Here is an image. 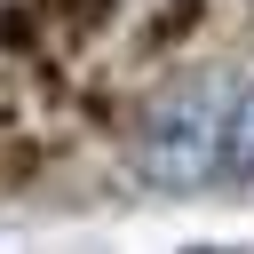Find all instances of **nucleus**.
I'll list each match as a JSON object with an SVG mask.
<instances>
[{
    "instance_id": "f03ea898",
    "label": "nucleus",
    "mask_w": 254,
    "mask_h": 254,
    "mask_svg": "<svg viewBox=\"0 0 254 254\" xmlns=\"http://www.w3.org/2000/svg\"><path fill=\"white\" fill-rule=\"evenodd\" d=\"M222 175L254 190V87H238V103L222 111Z\"/></svg>"
},
{
    "instance_id": "f257e3e1",
    "label": "nucleus",
    "mask_w": 254,
    "mask_h": 254,
    "mask_svg": "<svg viewBox=\"0 0 254 254\" xmlns=\"http://www.w3.org/2000/svg\"><path fill=\"white\" fill-rule=\"evenodd\" d=\"M222 95L214 87H175L151 119H143V135H135V167H143V183L151 190H198V183H214L222 175Z\"/></svg>"
}]
</instances>
